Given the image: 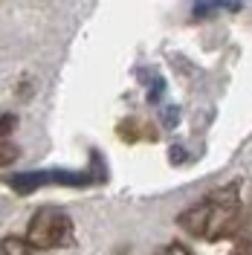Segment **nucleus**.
Wrapping results in <instances>:
<instances>
[{
	"label": "nucleus",
	"instance_id": "1",
	"mask_svg": "<svg viewBox=\"0 0 252 255\" xmlns=\"http://www.w3.org/2000/svg\"><path fill=\"white\" fill-rule=\"evenodd\" d=\"M238 218H241V186L229 183L209 191L200 203L189 206L186 212H180L177 223L194 238L221 241L229 232H235Z\"/></svg>",
	"mask_w": 252,
	"mask_h": 255
},
{
	"label": "nucleus",
	"instance_id": "2",
	"mask_svg": "<svg viewBox=\"0 0 252 255\" xmlns=\"http://www.w3.org/2000/svg\"><path fill=\"white\" fill-rule=\"evenodd\" d=\"M73 238V221L61 206H41L35 209L26 226V244L32 250H58L67 247Z\"/></svg>",
	"mask_w": 252,
	"mask_h": 255
},
{
	"label": "nucleus",
	"instance_id": "3",
	"mask_svg": "<svg viewBox=\"0 0 252 255\" xmlns=\"http://www.w3.org/2000/svg\"><path fill=\"white\" fill-rule=\"evenodd\" d=\"M93 183V174L84 171H64V168H49V171H26V174H15L9 180V186L17 194H32L41 186H70V189H84Z\"/></svg>",
	"mask_w": 252,
	"mask_h": 255
},
{
	"label": "nucleus",
	"instance_id": "4",
	"mask_svg": "<svg viewBox=\"0 0 252 255\" xmlns=\"http://www.w3.org/2000/svg\"><path fill=\"white\" fill-rule=\"evenodd\" d=\"M0 255H32V247L26 244V238L6 235V238L0 241Z\"/></svg>",
	"mask_w": 252,
	"mask_h": 255
},
{
	"label": "nucleus",
	"instance_id": "5",
	"mask_svg": "<svg viewBox=\"0 0 252 255\" xmlns=\"http://www.w3.org/2000/svg\"><path fill=\"white\" fill-rule=\"evenodd\" d=\"M15 128H17L15 113H0V142H6V136H12Z\"/></svg>",
	"mask_w": 252,
	"mask_h": 255
},
{
	"label": "nucleus",
	"instance_id": "6",
	"mask_svg": "<svg viewBox=\"0 0 252 255\" xmlns=\"http://www.w3.org/2000/svg\"><path fill=\"white\" fill-rule=\"evenodd\" d=\"M218 9H223L221 3H194V9H191V15L197 17V20H203V17H212Z\"/></svg>",
	"mask_w": 252,
	"mask_h": 255
},
{
	"label": "nucleus",
	"instance_id": "7",
	"mask_svg": "<svg viewBox=\"0 0 252 255\" xmlns=\"http://www.w3.org/2000/svg\"><path fill=\"white\" fill-rule=\"evenodd\" d=\"M20 157V151H17L12 142H0V165H9V162H15Z\"/></svg>",
	"mask_w": 252,
	"mask_h": 255
},
{
	"label": "nucleus",
	"instance_id": "8",
	"mask_svg": "<svg viewBox=\"0 0 252 255\" xmlns=\"http://www.w3.org/2000/svg\"><path fill=\"white\" fill-rule=\"evenodd\" d=\"M159 255H194V253H191L189 247H183L180 241H171L168 247H162V250H159Z\"/></svg>",
	"mask_w": 252,
	"mask_h": 255
},
{
	"label": "nucleus",
	"instance_id": "9",
	"mask_svg": "<svg viewBox=\"0 0 252 255\" xmlns=\"http://www.w3.org/2000/svg\"><path fill=\"white\" fill-rule=\"evenodd\" d=\"M177 119H180V111H177L174 105L162 111V125H165V128H174V125H177Z\"/></svg>",
	"mask_w": 252,
	"mask_h": 255
},
{
	"label": "nucleus",
	"instance_id": "10",
	"mask_svg": "<svg viewBox=\"0 0 252 255\" xmlns=\"http://www.w3.org/2000/svg\"><path fill=\"white\" fill-rule=\"evenodd\" d=\"M186 157H189V154H186V148H180V145H174L171 151H168V159H171L174 165H180V162H186Z\"/></svg>",
	"mask_w": 252,
	"mask_h": 255
}]
</instances>
